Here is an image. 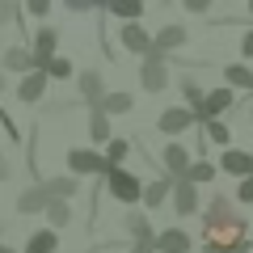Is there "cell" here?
<instances>
[{"mask_svg": "<svg viewBox=\"0 0 253 253\" xmlns=\"http://www.w3.org/2000/svg\"><path fill=\"white\" fill-rule=\"evenodd\" d=\"M253 241H249V224L245 215L236 211L232 199L215 194L211 207L203 211V253H249Z\"/></svg>", "mask_w": 253, "mask_h": 253, "instance_id": "obj_1", "label": "cell"}, {"mask_svg": "<svg viewBox=\"0 0 253 253\" xmlns=\"http://www.w3.org/2000/svg\"><path fill=\"white\" fill-rule=\"evenodd\" d=\"M101 181H106L110 199H118L123 207H135V203H144V181H139L131 169H106V173H101Z\"/></svg>", "mask_w": 253, "mask_h": 253, "instance_id": "obj_2", "label": "cell"}, {"mask_svg": "<svg viewBox=\"0 0 253 253\" xmlns=\"http://www.w3.org/2000/svg\"><path fill=\"white\" fill-rule=\"evenodd\" d=\"M169 203H173V215H177V219L194 215V211H199V186H190L186 177H181V181H173V194H169Z\"/></svg>", "mask_w": 253, "mask_h": 253, "instance_id": "obj_3", "label": "cell"}, {"mask_svg": "<svg viewBox=\"0 0 253 253\" xmlns=\"http://www.w3.org/2000/svg\"><path fill=\"white\" fill-rule=\"evenodd\" d=\"M139 81H144L148 93H161L165 84H169V68H165V55H144V72H139Z\"/></svg>", "mask_w": 253, "mask_h": 253, "instance_id": "obj_4", "label": "cell"}, {"mask_svg": "<svg viewBox=\"0 0 253 253\" xmlns=\"http://www.w3.org/2000/svg\"><path fill=\"white\" fill-rule=\"evenodd\" d=\"M68 169H72V177H84V173H106V156L89 152V148H72V152H68Z\"/></svg>", "mask_w": 253, "mask_h": 253, "instance_id": "obj_5", "label": "cell"}, {"mask_svg": "<svg viewBox=\"0 0 253 253\" xmlns=\"http://www.w3.org/2000/svg\"><path fill=\"white\" fill-rule=\"evenodd\" d=\"M194 123H199V118H194V110H190V106H173V110H165V114H161V123H156V126H161L165 135H181V131H190Z\"/></svg>", "mask_w": 253, "mask_h": 253, "instance_id": "obj_6", "label": "cell"}, {"mask_svg": "<svg viewBox=\"0 0 253 253\" xmlns=\"http://www.w3.org/2000/svg\"><path fill=\"white\" fill-rule=\"evenodd\" d=\"M152 249L156 253H190L194 241H190V232H181V228H165V232H156Z\"/></svg>", "mask_w": 253, "mask_h": 253, "instance_id": "obj_7", "label": "cell"}, {"mask_svg": "<svg viewBox=\"0 0 253 253\" xmlns=\"http://www.w3.org/2000/svg\"><path fill=\"white\" fill-rule=\"evenodd\" d=\"M123 228H126V236H131V245H152L156 241V228H152V219H148L144 211H131V215L123 219Z\"/></svg>", "mask_w": 253, "mask_h": 253, "instance_id": "obj_8", "label": "cell"}, {"mask_svg": "<svg viewBox=\"0 0 253 253\" xmlns=\"http://www.w3.org/2000/svg\"><path fill=\"white\" fill-rule=\"evenodd\" d=\"M219 169L232 173V177H253V152H241V148H228L219 156Z\"/></svg>", "mask_w": 253, "mask_h": 253, "instance_id": "obj_9", "label": "cell"}, {"mask_svg": "<svg viewBox=\"0 0 253 253\" xmlns=\"http://www.w3.org/2000/svg\"><path fill=\"white\" fill-rule=\"evenodd\" d=\"M228 106H232V89H211L207 97H203V106H199V114H194V118L211 123V118H219Z\"/></svg>", "mask_w": 253, "mask_h": 253, "instance_id": "obj_10", "label": "cell"}, {"mask_svg": "<svg viewBox=\"0 0 253 253\" xmlns=\"http://www.w3.org/2000/svg\"><path fill=\"white\" fill-rule=\"evenodd\" d=\"M161 161H165V173H169L173 181H181V177H186V169L194 165V161H190V152H186L181 144H169V148L161 152Z\"/></svg>", "mask_w": 253, "mask_h": 253, "instance_id": "obj_11", "label": "cell"}, {"mask_svg": "<svg viewBox=\"0 0 253 253\" xmlns=\"http://www.w3.org/2000/svg\"><path fill=\"white\" fill-rule=\"evenodd\" d=\"M46 203H51V194H46L42 186H30L17 194V211L21 215H38V211H46Z\"/></svg>", "mask_w": 253, "mask_h": 253, "instance_id": "obj_12", "label": "cell"}, {"mask_svg": "<svg viewBox=\"0 0 253 253\" xmlns=\"http://www.w3.org/2000/svg\"><path fill=\"white\" fill-rule=\"evenodd\" d=\"M55 249H59V232L55 228H38V232H30L21 253H55Z\"/></svg>", "mask_w": 253, "mask_h": 253, "instance_id": "obj_13", "label": "cell"}, {"mask_svg": "<svg viewBox=\"0 0 253 253\" xmlns=\"http://www.w3.org/2000/svg\"><path fill=\"white\" fill-rule=\"evenodd\" d=\"M42 215H46V228H55V232H59V228H68V224H72V203H63V199H51Z\"/></svg>", "mask_w": 253, "mask_h": 253, "instance_id": "obj_14", "label": "cell"}, {"mask_svg": "<svg viewBox=\"0 0 253 253\" xmlns=\"http://www.w3.org/2000/svg\"><path fill=\"white\" fill-rule=\"evenodd\" d=\"M181 42H186V30H181V26H169V30H161V34L152 38V55H165V51H177Z\"/></svg>", "mask_w": 253, "mask_h": 253, "instance_id": "obj_15", "label": "cell"}, {"mask_svg": "<svg viewBox=\"0 0 253 253\" xmlns=\"http://www.w3.org/2000/svg\"><path fill=\"white\" fill-rule=\"evenodd\" d=\"M123 42H126V51H135V55H148V51H152V38H148V30H139L135 21H126Z\"/></svg>", "mask_w": 253, "mask_h": 253, "instance_id": "obj_16", "label": "cell"}, {"mask_svg": "<svg viewBox=\"0 0 253 253\" xmlns=\"http://www.w3.org/2000/svg\"><path fill=\"white\" fill-rule=\"evenodd\" d=\"M169 194H173V177L148 181L144 186V207H161V203H169Z\"/></svg>", "mask_w": 253, "mask_h": 253, "instance_id": "obj_17", "label": "cell"}, {"mask_svg": "<svg viewBox=\"0 0 253 253\" xmlns=\"http://www.w3.org/2000/svg\"><path fill=\"white\" fill-rule=\"evenodd\" d=\"M42 190L51 194V199H63V203H68V199H76L81 181H76V177H51V181H42Z\"/></svg>", "mask_w": 253, "mask_h": 253, "instance_id": "obj_18", "label": "cell"}, {"mask_svg": "<svg viewBox=\"0 0 253 253\" xmlns=\"http://www.w3.org/2000/svg\"><path fill=\"white\" fill-rule=\"evenodd\" d=\"M51 51H55V30H38V38H34V63H38V72L46 68Z\"/></svg>", "mask_w": 253, "mask_h": 253, "instance_id": "obj_19", "label": "cell"}, {"mask_svg": "<svg viewBox=\"0 0 253 253\" xmlns=\"http://www.w3.org/2000/svg\"><path fill=\"white\" fill-rule=\"evenodd\" d=\"M42 89H46V72H30L26 81H21L17 97H21V101H38V97H42Z\"/></svg>", "mask_w": 253, "mask_h": 253, "instance_id": "obj_20", "label": "cell"}, {"mask_svg": "<svg viewBox=\"0 0 253 253\" xmlns=\"http://www.w3.org/2000/svg\"><path fill=\"white\" fill-rule=\"evenodd\" d=\"M101 114H126L131 110V93H106V97L97 101Z\"/></svg>", "mask_w": 253, "mask_h": 253, "instance_id": "obj_21", "label": "cell"}, {"mask_svg": "<svg viewBox=\"0 0 253 253\" xmlns=\"http://www.w3.org/2000/svg\"><path fill=\"white\" fill-rule=\"evenodd\" d=\"M215 169H219V165H211V161H194V165L186 169V181H190V186H203V181H215Z\"/></svg>", "mask_w": 253, "mask_h": 253, "instance_id": "obj_22", "label": "cell"}, {"mask_svg": "<svg viewBox=\"0 0 253 253\" xmlns=\"http://www.w3.org/2000/svg\"><path fill=\"white\" fill-rule=\"evenodd\" d=\"M224 76H228V84H232V89H253V72L245 68V63H228Z\"/></svg>", "mask_w": 253, "mask_h": 253, "instance_id": "obj_23", "label": "cell"}, {"mask_svg": "<svg viewBox=\"0 0 253 253\" xmlns=\"http://www.w3.org/2000/svg\"><path fill=\"white\" fill-rule=\"evenodd\" d=\"M126 152H131V144H126V139H110V144H106V169H123Z\"/></svg>", "mask_w": 253, "mask_h": 253, "instance_id": "obj_24", "label": "cell"}, {"mask_svg": "<svg viewBox=\"0 0 253 253\" xmlns=\"http://www.w3.org/2000/svg\"><path fill=\"white\" fill-rule=\"evenodd\" d=\"M81 97H84V101H101V97H106V93H101V76H97V72H84V76H81Z\"/></svg>", "mask_w": 253, "mask_h": 253, "instance_id": "obj_25", "label": "cell"}, {"mask_svg": "<svg viewBox=\"0 0 253 253\" xmlns=\"http://www.w3.org/2000/svg\"><path fill=\"white\" fill-rule=\"evenodd\" d=\"M89 135L97 139V144H110V118L101 114V110H93V118H89Z\"/></svg>", "mask_w": 253, "mask_h": 253, "instance_id": "obj_26", "label": "cell"}, {"mask_svg": "<svg viewBox=\"0 0 253 253\" xmlns=\"http://www.w3.org/2000/svg\"><path fill=\"white\" fill-rule=\"evenodd\" d=\"M4 68H13V72H26V68H34V55L21 51V46H13V51L4 55Z\"/></svg>", "mask_w": 253, "mask_h": 253, "instance_id": "obj_27", "label": "cell"}, {"mask_svg": "<svg viewBox=\"0 0 253 253\" xmlns=\"http://www.w3.org/2000/svg\"><path fill=\"white\" fill-rule=\"evenodd\" d=\"M110 13H118V17H126V21H135L139 13H144V4H139V0H110Z\"/></svg>", "mask_w": 253, "mask_h": 253, "instance_id": "obj_28", "label": "cell"}, {"mask_svg": "<svg viewBox=\"0 0 253 253\" xmlns=\"http://www.w3.org/2000/svg\"><path fill=\"white\" fill-rule=\"evenodd\" d=\"M203 131H207V139H215V144H228V139H232V131H228V123H219V118H211V123H203Z\"/></svg>", "mask_w": 253, "mask_h": 253, "instance_id": "obj_29", "label": "cell"}, {"mask_svg": "<svg viewBox=\"0 0 253 253\" xmlns=\"http://www.w3.org/2000/svg\"><path fill=\"white\" fill-rule=\"evenodd\" d=\"M181 93H186L190 110H194V114H199V106H203V97H207V93H203V89H199V84H194V81H181Z\"/></svg>", "mask_w": 253, "mask_h": 253, "instance_id": "obj_30", "label": "cell"}, {"mask_svg": "<svg viewBox=\"0 0 253 253\" xmlns=\"http://www.w3.org/2000/svg\"><path fill=\"white\" fill-rule=\"evenodd\" d=\"M42 72H46V76H55V81H63V76H72V63H68V59H46Z\"/></svg>", "mask_w": 253, "mask_h": 253, "instance_id": "obj_31", "label": "cell"}, {"mask_svg": "<svg viewBox=\"0 0 253 253\" xmlns=\"http://www.w3.org/2000/svg\"><path fill=\"white\" fill-rule=\"evenodd\" d=\"M236 203H253V177H241V186H236Z\"/></svg>", "mask_w": 253, "mask_h": 253, "instance_id": "obj_32", "label": "cell"}, {"mask_svg": "<svg viewBox=\"0 0 253 253\" xmlns=\"http://www.w3.org/2000/svg\"><path fill=\"white\" fill-rule=\"evenodd\" d=\"M9 17H17V9H13V0H0V21H9Z\"/></svg>", "mask_w": 253, "mask_h": 253, "instance_id": "obj_33", "label": "cell"}, {"mask_svg": "<svg viewBox=\"0 0 253 253\" xmlns=\"http://www.w3.org/2000/svg\"><path fill=\"white\" fill-rule=\"evenodd\" d=\"M68 9H76V13H89V9H93V0H68Z\"/></svg>", "mask_w": 253, "mask_h": 253, "instance_id": "obj_34", "label": "cell"}, {"mask_svg": "<svg viewBox=\"0 0 253 253\" xmlns=\"http://www.w3.org/2000/svg\"><path fill=\"white\" fill-rule=\"evenodd\" d=\"M207 4H211V0H186V9H190V13H207Z\"/></svg>", "mask_w": 253, "mask_h": 253, "instance_id": "obj_35", "label": "cell"}, {"mask_svg": "<svg viewBox=\"0 0 253 253\" xmlns=\"http://www.w3.org/2000/svg\"><path fill=\"white\" fill-rule=\"evenodd\" d=\"M241 51H245V59H253V30L245 34V42H241Z\"/></svg>", "mask_w": 253, "mask_h": 253, "instance_id": "obj_36", "label": "cell"}, {"mask_svg": "<svg viewBox=\"0 0 253 253\" xmlns=\"http://www.w3.org/2000/svg\"><path fill=\"white\" fill-rule=\"evenodd\" d=\"M46 4H51V0H30V13H38V17H42V13H46Z\"/></svg>", "mask_w": 253, "mask_h": 253, "instance_id": "obj_37", "label": "cell"}, {"mask_svg": "<svg viewBox=\"0 0 253 253\" xmlns=\"http://www.w3.org/2000/svg\"><path fill=\"white\" fill-rule=\"evenodd\" d=\"M0 181H9V161L0 156Z\"/></svg>", "mask_w": 253, "mask_h": 253, "instance_id": "obj_38", "label": "cell"}, {"mask_svg": "<svg viewBox=\"0 0 253 253\" xmlns=\"http://www.w3.org/2000/svg\"><path fill=\"white\" fill-rule=\"evenodd\" d=\"M131 253H156L152 245H131Z\"/></svg>", "mask_w": 253, "mask_h": 253, "instance_id": "obj_39", "label": "cell"}, {"mask_svg": "<svg viewBox=\"0 0 253 253\" xmlns=\"http://www.w3.org/2000/svg\"><path fill=\"white\" fill-rule=\"evenodd\" d=\"M0 253H17V249H13V245H4V241H0Z\"/></svg>", "mask_w": 253, "mask_h": 253, "instance_id": "obj_40", "label": "cell"}, {"mask_svg": "<svg viewBox=\"0 0 253 253\" xmlns=\"http://www.w3.org/2000/svg\"><path fill=\"white\" fill-rule=\"evenodd\" d=\"M0 93H4V76H0Z\"/></svg>", "mask_w": 253, "mask_h": 253, "instance_id": "obj_41", "label": "cell"}, {"mask_svg": "<svg viewBox=\"0 0 253 253\" xmlns=\"http://www.w3.org/2000/svg\"><path fill=\"white\" fill-rule=\"evenodd\" d=\"M249 17H253V0H249Z\"/></svg>", "mask_w": 253, "mask_h": 253, "instance_id": "obj_42", "label": "cell"}, {"mask_svg": "<svg viewBox=\"0 0 253 253\" xmlns=\"http://www.w3.org/2000/svg\"><path fill=\"white\" fill-rule=\"evenodd\" d=\"M249 123H253V106H249Z\"/></svg>", "mask_w": 253, "mask_h": 253, "instance_id": "obj_43", "label": "cell"}]
</instances>
